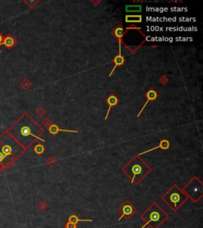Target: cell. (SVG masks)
<instances>
[{
    "label": "cell",
    "mask_w": 203,
    "mask_h": 228,
    "mask_svg": "<svg viewBox=\"0 0 203 228\" xmlns=\"http://www.w3.org/2000/svg\"><path fill=\"white\" fill-rule=\"evenodd\" d=\"M161 199L174 212H176L184 203L186 202L188 197L184 193L182 188L178 185H174L162 196Z\"/></svg>",
    "instance_id": "5b68a950"
},
{
    "label": "cell",
    "mask_w": 203,
    "mask_h": 228,
    "mask_svg": "<svg viewBox=\"0 0 203 228\" xmlns=\"http://www.w3.org/2000/svg\"><path fill=\"white\" fill-rule=\"evenodd\" d=\"M117 102H118V99H117L116 96L113 95L112 94V95H111L110 97H109L108 99H107V103H108V105H109V108H108V110H107L105 120H107V118H108V116H109V113H110V112H111V109H112L113 106L116 105L117 104Z\"/></svg>",
    "instance_id": "8fae6325"
},
{
    "label": "cell",
    "mask_w": 203,
    "mask_h": 228,
    "mask_svg": "<svg viewBox=\"0 0 203 228\" xmlns=\"http://www.w3.org/2000/svg\"><path fill=\"white\" fill-rule=\"evenodd\" d=\"M118 212L121 214V216L118 219V221H121L123 218H125L127 220H130V218L133 217L137 212V207H135L130 200H125L121 205L118 209Z\"/></svg>",
    "instance_id": "52a82bcc"
},
{
    "label": "cell",
    "mask_w": 203,
    "mask_h": 228,
    "mask_svg": "<svg viewBox=\"0 0 203 228\" xmlns=\"http://www.w3.org/2000/svg\"><path fill=\"white\" fill-rule=\"evenodd\" d=\"M64 228H77V224H75V223L68 222V223L65 224Z\"/></svg>",
    "instance_id": "ac0fdd59"
},
{
    "label": "cell",
    "mask_w": 203,
    "mask_h": 228,
    "mask_svg": "<svg viewBox=\"0 0 203 228\" xmlns=\"http://www.w3.org/2000/svg\"><path fill=\"white\" fill-rule=\"evenodd\" d=\"M122 171L130 178L131 184L138 185L150 173L151 168L137 155L125 165Z\"/></svg>",
    "instance_id": "3957f363"
},
{
    "label": "cell",
    "mask_w": 203,
    "mask_h": 228,
    "mask_svg": "<svg viewBox=\"0 0 203 228\" xmlns=\"http://www.w3.org/2000/svg\"><path fill=\"white\" fill-rule=\"evenodd\" d=\"M169 147H170V143H169L167 139H162L161 141H160V143H159V144L158 145L157 147H153V148H151V149H149V150L145 151H144V152H141V153H139L138 155H137V156H140V155H144V154L149 153V152L152 151H156V150H157V149L168 150V148H169Z\"/></svg>",
    "instance_id": "ba28073f"
},
{
    "label": "cell",
    "mask_w": 203,
    "mask_h": 228,
    "mask_svg": "<svg viewBox=\"0 0 203 228\" xmlns=\"http://www.w3.org/2000/svg\"><path fill=\"white\" fill-rule=\"evenodd\" d=\"M182 190L187 196L188 199H191L194 203H197L203 196V184L199 178L194 177Z\"/></svg>",
    "instance_id": "8992f818"
},
{
    "label": "cell",
    "mask_w": 203,
    "mask_h": 228,
    "mask_svg": "<svg viewBox=\"0 0 203 228\" xmlns=\"http://www.w3.org/2000/svg\"><path fill=\"white\" fill-rule=\"evenodd\" d=\"M170 216L156 203H152L145 211L140 215V218L145 222L141 228L149 225L151 228H159L169 219Z\"/></svg>",
    "instance_id": "277c9868"
},
{
    "label": "cell",
    "mask_w": 203,
    "mask_h": 228,
    "mask_svg": "<svg viewBox=\"0 0 203 228\" xmlns=\"http://www.w3.org/2000/svg\"><path fill=\"white\" fill-rule=\"evenodd\" d=\"M15 43L16 41L15 40H14V37H13L11 35L8 34L7 36L4 37L2 44L5 45L7 48H8V49H11V48L15 44Z\"/></svg>",
    "instance_id": "4fadbf2b"
},
{
    "label": "cell",
    "mask_w": 203,
    "mask_h": 228,
    "mask_svg": "<svg viewBox=\"0 0 203 228\" xmlns=\"http://www.w3.org/2000/svg\"><path fill=\"white\" fill-rule=\"evenodd\" d=\"M34 151H35L37 154L43 153V151H44V147H43L42 145H40V144L37 145V146L34 147Z\"/></svg>",
    "instance_id": "e0dca14e"
},
{
    "label": "cell",
    "mask_w": 203,
    "mask_h": 228,
    "mask_svg": "<svg viewBox=\"0 0 203 228\" xmlns=\"http://www.w3.org/2000/svg\"><path fill=\"white\" fill-rule=\"evenodd\" d=\"M114 33H115V36L117 37V38L119 39V40H121L124 32H123L122 28H117V29H116V30H115V32H114Z\"/></svg>",
    "instance_id": "2e32d148"
},
{
    "label": "cell",
    "mask_w": 203,
    "mask_h": 228,
    "mask_svg": "<svg viewBox=\"0 0 203 228\" xmlns=\"http://www.w3.org/2000/svg\"><path fill=\"white\" fill-rule=\"evenodd\" d=\"M121 40H119V53H118V55H117V56L114 58V63H115V64H114V68H113L112 72H111V74H110L109 77H111V75H112V74L114 73V70H115L117 67L121 66V65H122L123 63H124V61H125L124 57L121 56Z\"/></svg>",
    "instance_id": "9c48e42d"
},
{
    "label": "cell",
    "mask_w": 203,
    "mask_h": 228,
    "mask_svg": "<svg viewBox=\"0 0 203 228\" xmlns=\"http://www.w3.org/2000/svg\"><path fill=\"white\" fill-rule=\"evenodd\" d=\"M146 97L148 98L147 101L145 102V104L144 105V106L142 107V109H140V111L139 112L138 115H137V117H140V115L141 114V113L143 112V110L145 109L146 105H147L150 102V101H154V100H156V97H157V94H156V92L155 91H153V90H151V91H149V92L146 94Z\"/></svg>",
    "instance_id": "30bf717a"
},
{
    "label": "cell",
    "mask_w": 203,
    "mask_h": 228,
    "mask_svg": "<svg viewBox=\"0 0 203 228\" xmlns=\"http://www.w3.org/2000/svg\"><path fill=\"white\" fill-rule=\"evenodd\" d=\"M4 37L2 36V33H0V45H2V42H3Z\"/></svg>",
    "instance_id": "ffe728a7"
},
{
    "label": "cell",
    "mask_w": 203,
    "mask_h": 228,
    "mask_svg": "<svg viewBox=\"0 0 203 228\" xmlns=\"http://www.w3.org/2000/svg\"><path fill=\"white\" fill-rule=\"evenodd\" d=\"M49 133L52 135H55L56 133H60V132H66V133H78V131L76 130H66V129H60L58 126L56 124H52L49 127Z\"/></svg>",
    "instance_id": "7c38bea8"
},
{
    "label": "cell",
    "mask_w": 203,
    "mask_h": 228,
    "mask_svg": "<svg viewBox=\"0 0 203 228\" xmlns=\"http://www.w3.org/2000/svg\"><path fill=\"white\" fill-rule=\"evenodd\" d=\"M93 220H87V219H79L78 217V216L76 215H71L68 217V222H70V223H75V224H78L79 222H92Z\"/></svg>",
    "instance_id": "5bb4252c"
},
{
    "label": "cell",
    "mask_w": 203,
    "mask_h": 228,
    "mask_svg": "<svg viewBox=\"0 0 203 228\" xmlns=\"http://www.w3.org/2000/svg\"><path fill=\"white\" fill-rule=\"evenodd\" d=\"M25 150H27L36 140L40 138L44 131L35 120L27 113H25L7 131Z\"/></svg>",
    "instance_id": "6da1fadb"
},
{
    "label": "cell",
    "mask_w": 203,
    "mask_h": 228,
    "mask_svg": "<svg viewBox=\"0 0 203 228\" xmlns=\"http://www.w3.org/2000/svg\"><path fill=\"white\" fill-rule=\"evenodd\" d=\"M4 170L3 166H2V165H1V164H0V172H1V171H2V170Z\"/></svg>",
    "instance_id": "44dd1931"
},
{
    "label": "cell",
    "mask_w": 203,
    "mask_h": 228,
    "mask_svg": "<svg viewBox=\"0 0 203 228\" xmlns=\"http://www.w3.org/2000/svg\"><path fill=\"white\" fill-rule=\"evenodd\" d=\"M126 22H140L142 17L140 15H128L125 17Z\"/></svg>",
    "instance_id": "9a60e30c"
},
{
    "label": "cell",
    "mask_w": 203,
    "mask_h": 228,
    "mask_svg": "<svg viewBox=\"0 0 203 228\" xmlns=\"http://www.w3.org/2000/svg\"><path fill=\"white\" fill-rule=\"evenodd\" d=\"M26 150L8 132L0 136V164L4 169L10 166Z\"/></svg>",
    "instance_id": "7a4b0ae2"
},
{
    "label": "cell",
    "mask_w": 203,
    "mask_h": 228,
    "mask_svg": "<svg viewBox=\"0 0 203 228\" xmlns=\"http://www.w3.org/2000/svg\"><path fill=\"white\" fill-rule=\"evenodd\" d=\"M38 207H39V208L40 209V210H42V211H44V210H45L46 207H47V205H46L45 203L40 202V204H39Z\"/></svg>",
    "instance_id": "d6986e66"
}]
</instances>
